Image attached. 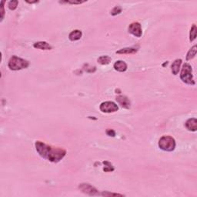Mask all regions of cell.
I'll return each mask as SVG.
<instances>
[{
	"label": "cell",
	"mask_w": 197,
	"mask_h": 197,
	"mask_svg": "<svg viewBox=\"0 0 197 197\" xmlns=\"http://www.w3.org/2000/svg\"><path fill=\"white\" fill-rule=\"evenodd\" d=\"M35 146L36 152L41 157L52 162H59L66 154V151L64 149L52 146L41 141L36 142Z\"/></svg>",
	"instance_id": "1"
},
{
	"label": "cell",
	"mask_w": 197,
	"mask_h": 197,
	"mask_svg": "<svg viewBox=\"0 0 197 197\" xmlns=\"http://www.w3.org/2000/svg\"><path fill=\"white\" fill-rule=\"evenodd\" d=\"M29 63L27 60L23 59L22 58L16 56V55H13L11 59L9 61V68L11 70H21L23 69H26L28 66Z\"/></svg>",
	"instance_id": "2"
},
{
	"label": "cell",
	"mask_w": 197,
	"mask_h": 197,
	"mask_svg": "<svg viewBox=\"0 0 197 197\" xmlns=\"http://www.w3.org/2000/svg\"><path fill=\"white\" fill-rule=\"evenodd\" d=\"M180 79L183 82L189 85H195V81L192 76V66L189 63H185L180 73Z\"/></svg>",
	"instance_id": "3"
},
{
	"label": "cell",
	"mask_w": 197,
	"mask_h": 197,
	"mask_svg": "<svg viewBox=\"0 0 197 197\" xmlns=\"http://www.w3.org/2000/svg\"><path fill=\"white\" fill-rule=\"evenodd\" d=\"M159 147L164 151H173L176 148L175 139L169 136H162L159 141Z\"/></svg>",
	"instance_id": "4"
},
{
	"label": "cell",
	"mask_w": 197,
	"mask_h": 197,
	"mask_svg": "<svg viewBox=\"0 0 197 197\" xmlns=\"http://www.w3.org/2000/svg\"><path fill=\"white\" fill-rule=\"evenodd\" d=\"M100 110L103 112H106V113H110V112H116L119 109L118 106L113 102L107 101L101 103L100 105Z\"/></svg>",
	"instance_id": "5"
},
{
	"label": "cell",
	"mask_w": 197,
	"mask_h": 197,
	"mask_svg": "<svg viewBox=\"0 0 197 197\" xmlns=\"http://www.w3.org/2000/svg\"><path fill=\"white\" fill-rule=\"evenodd\" d=\"M129 32L131 34H133V36L136 37H141L142 34V27L139 22H135L131 23L129 26Z\"/></svg>",
	"instance_id": "6"
},
{
	"label": "cell",
	"mask_w": 197,
	"mask_h": 197,
	"mask_svg": "<svg viewBox=\"0 0 197 197\" xmlns=\"http://www.w3.org/2000/svg\"><path fill=\"white\" fill-rule=\"evenodd\" d=\"M79 188L82 192L88 194L89 195H96L100 194L96 188H94L88 183H82V184L79 185Z\"/></svg>",
	"instance_id": "7"
},
{
	"label": "cell",
	"mask_w": 197,
	"mask_h": 197,
	"mask_svg": "<svg viewBox=\"0 0 197 197\" xmlns=\"http://www.w3.org/2000/svg\"><path fill=\"white\" fill-rule=\"evenodd\" d=\"M116 101L118 102L119 104L123 108H126V109H129L130 107V101L129 100L126 96H119L116 97Z\"/></svg>",
	"instance_id": "8"
},
{
	"label": "cell",
	"mask_w": 197,
	"mask_h": 197,
	"mask_svg": "<svg viewBox=\"0 0 197 197\" xmlns=\"http://www.w3.org/2000/svg\"><path fill=\"white\" fill-rule=\"evenodd\" d=\"M186 127L189 130L193 131V132H195L197 129V120L196 119L192 118L189 119L186 121Z\"/></svg>",
	"instance_id": "9"
},
{
	"label": "cell",
	"mask_w": 197,
	"mask_h": 197,
	"mask_svg": "<svg viewBox=\"0 0 197 197\" xmlns=\"http://www.w3.org/2000/svg\"><path fill=\"white\" fill-rule=\"evenodd\" d=\"M114 69L118 72H125L127 70V65L124 61L119 60L114 64Z\"/></svg>",
	"instance_id": "10"
},
{
	"label": "cell",
	"mask_w": 197,
	"mask_h": 197,
	"mask_svg": "<svg viewBox=\"0 0 197 197\" xmlns=\"http://www.w3.org/2000/svg\"><path fill=\"white\" fill-rule=\"evenodd\" d=\"M33 46L36 49H42V50H50V49H52V46L46 42H37V43H34Z\"/></svg>",
	"instance_id": "11"
},
{
	"label": "cell",
	"mask_w": 197,
	"mask_h": 197,
	"mask_svg": "<svg viewBox=\"0 0 197 197\" xmlns=\"http://www.w3.org/2000/svg\"><path fill=\"white\" fill-rule=\"evenodd\" d=\"M82 33L80 30H73L69 35V39H70L71 41H77V40H80L81 37H82Z\"/></svg>",
	"instance_id": "12"
},
{
	"label": "cell",
	"mask_w": 197,
	"mask_h": 197,
	"mask_svg": "<svg viewBox=\"0 0 197 197\" xmlns=\"http://www.w3.org/2000/svg\"><path fill=\"white\" fill-rule=\"evenodd\" d=\"M182 64V59H176L175 61L172 63V72L174 75H177L178 74L179 71H180V66Z\"/></svg>",
	"instance_id": "13"
},
{
	"label": "cell",
	"mask_w": 197,
	"mask_h": 197,
	"mask_svg": "<svg viewBox=\"0 0 197 197\" xmlns=\"http://www.w3.org/2000/svg\"><path fill=\"white\" fill-rule=\"evenodd\" d=\"M138 49L135 48H124L120 50L117 51L116 53L118 54H134L137 52Z\"/></svg>",
	"instance_id": "14"
},
{
	"label": "cell",
	"mask_w": 197,
	"mask_h": 197,
	"mask_svg": "<svg viewBox=\"0 0 197 197\" xmlns=\"http://www.w3.org/2000/svg\"><path fill=\"white\" fill-rule=\"evenodd\" d=\"M196 33H197V28L196 25L193 24L190 29V33H189V40L191 42L194 41L196 38Z\"/></svg>",
	"instance_id": "15"
},
{
	"label": "cell",
	"mask_w": 197,
	"mask_h": 197,
	"mask_svg": "<svg viewBox=\"0 0 197 197\" xmlns=\"http://www.w3.org/2000/svg\"><path fill=\"white\" fill-rule=\"evenodd\" d=\"M196 46H193L192 48L190 49V50L188 52L187 55H186V60H190L192 59H193L195 57V54H196V50H197Z\"/></svg>",
	"instance_id": "16"
},
{
	"label": "cell",
	"mask_w": 197,
	"mask_h": 197,
	"mask_svg": "<svg viewBox=\"0 0 197 197\" xmlns=\"http://www.w3.org/2000/svg\"><path fill=\"white\" fill-rule=\"evenodd\" d=\"M111 62V58L108 55H103L98 59V63L102 65H107Z\"/></svg>",
	"instance_id": "17"
},
{
	"label": "cell",
	"mask_w": 197,
	"mask_h": 197,
	"mask_svg": "<svg viewBox=\"0 0 197 197\" xmlns=\"http://www.w3.org/2000/svg\"><path fill=\"white\" fill-rule=\"evenodd\" d=\"M18 3H19V2H18V1H16V0H13V1H10V2H9V9H11V10L16 9L17 8Z\"/></svg>",
	"instance_id": "18"
},
{
	"label": "cell",
	"mask_w": 197,
	"mask_h": 197,
	"mask_svg": "<svg viewBox=\"0 0 197 197\" xmlns=\"http://www.w3.org/2000/svg\"><path fill=\"white\" fill-rule=\"evenodd\" d=\"M122 12V9L120 6H115L113 8V9L111 11V14L112 15V16H116V15L119 14L120 13Z\"/></svg>",
	"instance_id": "19"
},
{
	"label": "cell",
	"mask_w": 197,
	"mask_h": 197,
	"mask_svg": "<svg viewBox=\"0 0 197 197\" xmlns=\"http://www.w3.org/2000/svg\"><path fill=\"white\" fill-rule=\"evenodd\" d=\"M106 163H107L108 166H106V167L103 168V170H104L105 172H110V171H113L114 168L112 167V164H111L110 162H107V161H106Z\"/></svg>",
	"instance_id": "20"
},
{
	"label": "cell",
	"mask_w": 197,
	"mask_h": 197,
	"mask_svg": "<svg viewBox=\"0 0 197 197\" xmlns=\"http://www.w3.org/2000/svg\"><path fill=\"white\" fill-rule=\"evenodd\" d=\"M102 195H105V196H110V195H113V196H123V195L121 194H117V193H111V192H104L102 193Z\"/></svg>",
	"instance_id": "21"
},
{
	"label": "cell",
	"mask_w": 197,
	"mask_h": 197,
	"mask_svg": "<svg viewBox=\"0 0 197 197\" xmlns=\"http://www.w3.org/2000/svg\"><path fill=\"white\" fill-rule=\"evenodd\" d=\"M85 2V1H78V2H76V1H66L65 2L70 3V4H82Z\"/></svg>",
	"instance_id": "22"
},
{
	"label": "cell",
	"mask_w": 197,
	"mask_h": 197,
	"mask_svg": "<svg viewBox=\"0 0 197 197\" xmlns=\"http://www.w3.org/2000/svg\"><path fill=\"white\" fill-rule=\"evenodd\" d=\"M106 133H107L108 136H115L116 135V133L112 129H107V130H106Z\"/></svg>",
	"instance_id": "23"
},
{
	"label": "cell",
	"mask_w": 197,
	"mask_h": 197,
	"mask_svg": "<svg viewBox=\"0 0 197 197\" xmlns=\"http://www.w3.org/2000/svg\"><path fill=\"white\" fill-rule=\"evenodd\" d=\"M3 5H4V2L2 1V6H2V20L3 19V16H4V6H3Z\"/></svg>",
	"instance_id": "24"
}]
</instances>
